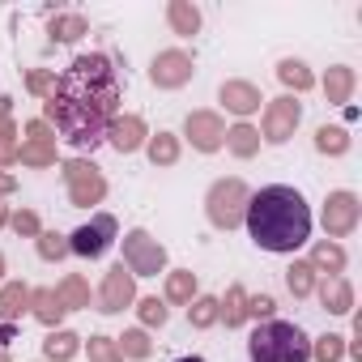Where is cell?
Returning a JSON list of instances; mask_svg holds the SVG:
<instances>
[{
  "mask_svg": "<svg viewBox=\"0 0 362 362\" xmlns=\"http://www.w3.org/2000/svg\"><path fill=\"white\" fill-rule=\"evenodd\" d=\"M119 103H124V86L115 60L103 52H86L60 73L47 119L73 149H98L111 136Z\"/></svg>",
  "mask_w": 362,
  "mask_h": 362,
  "instance_id": "cell-1",
  "label": "cell"
},
{
  "mask_svg": "<svg viewBox=\"0 0 362 362\" xmlns=\"http://www.w3.org/2000/svg\"><path fill=\"white\" fill-rule=\"evenodd\" d=\"M243 222H247L252 243L273 256H290V252L307 247V239H311V205L290 184H269V188L252 192Z\"/></svg>",
  "mask_w": 362,
  "mask_h": 362,
  "instance_id": "cell-2",
  "label": "cell"
},
{
  "mask_svg": "<svg viewBox=\"0 0 362 362\" xmlns=\"http://www.w3.org/2000/svg\"><path fill=\"white\" fill-rule=\"evenodd\" d=\"M252 362H311V337L290 320H264L247 332Z\"/></svg>",
  "mask_w": 362,
  "mask_h": 362,
  "instance_id": "cell-3",
  "label": "cell"
},
{
  "mask_svg": "<svg viewBox=\"0 0 362 362\" xmlns=\"http://www.w3.org/2000/svg\"><path fill=\"white\" fill-rule=\"evenodd\" d=\"M115 235H119V226H115V218H107V214H98L90 226H81V230H73V239H69V247H73V256H81V260H98L111 243H115Z\"/></svg>",
  "mask_w": 362,
  "mask_h": 362,
  "instance_id": "cell-4",
  "label": "cell"
},
{
  "mask_svg": "<svg viewBox=\"0 0 362 362\" xmlns=\"http://www.w3.org/2000/svg\"><path fill=\"white\" fill-rule=\"evenodd\" d=\"M179 362H205V358H197V354H188V358H179Z\"/></svg>",
  "mask_w": 362,
  "mask_h": 362,
  "instance_id": "cell-5",
  "label": "cell"
}]
</instances>
